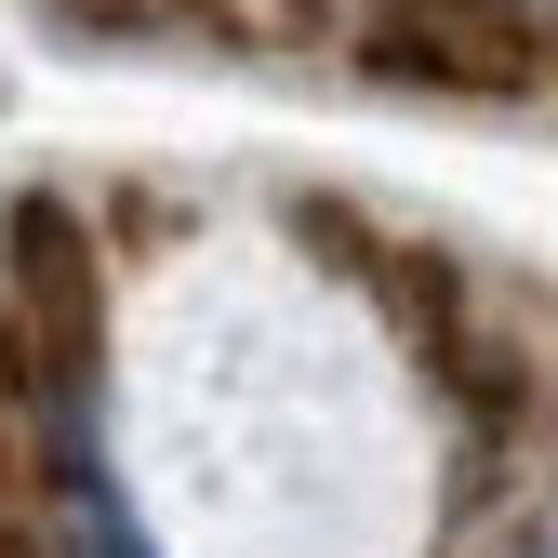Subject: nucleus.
I'll use <instances>...</instances> for the list:
<instances>
[{
  "label": "nucleus",
  "instance_id": "nucleus-1",
  "mask_svg": "<svg viewBox=\"0 0 558 558\" xmlns=\"http://www.w3.org/2000/svg\"><path fill=\"white\" fill-rule=\"evenodd\" d=\"M373 66H386V81H532V27H478V0H426V14H399L386 40H373Z\"/></svg>",
  "mask_w": 558,
  "mask_h": 558
},
{
  "label": "nucleus",
  "instance_id": "nucleus-2",
  "mask_svg": "<svg viewBox=\"0 0 558 558\" xmlns=\"http://www.w3.org/2000/svg\"><path fill=\"white\" fill-rule=\"evenodd\" d=\"M53 493H66V558H160V545H147V519L120 506L107 452H94V412H81V386H53Z\"/></svg>",
  "mask_w": 558,
  "mask_h": 558
}]
</instances>
